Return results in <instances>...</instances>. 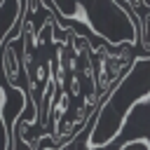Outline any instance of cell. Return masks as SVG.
Masks as SVG:
<instances>
[{
    "mask_svg": "<svg viewBox=\"0 0 150 150\" xmlns=\"http://www.w3.org/2000/svg\"><path fill=\"white\" fill-rule=\"evenodd\" d=\"M120 150H150V141L148 138H136V141H129L124 148Z\"/></svg>",
    "mask_w": 150,
    "mask_h": 150,
    "instance_id": "cell-4",
    "label": "cell"
},
{
    "mask_svg": "<svg viewBox=\"0 0 150 150\" xmlns=\"http://www.w3.org/2000/svg\"><path fill=\"white\" fill-rule=\"evenodd\" d=\"M150 101V61L136 59L127 75L98 103L96 120L87 131V150H105L124 129L136 105Z\"/></svg>",
    "mask_w": 150,
    "mask_h": 150,
    "instance_id": "cell-1",
    "label": "cell"
},
{
    "mask_svg": "<svg viewBox=\"0 0 150 150\" xmlns=\"http://www.w3.org/2000/svg\"><path fill=\"white\" fill-rule=\"evenodd\" d=\"M127 14L136 21V47H138V59L150 61V0H117Z\"/></svg>",
    "mask_w": 150,
    "mask_h": 150,
    "instance_id": "cell-3",
    "label": "cell"
},
{
    "mask_svg": "<svg viewBox=\"0 0 150 150\" xmlns=\"http://www.w3.org/2000/svg\"><path fill=\"white\" fill-rule=\"evenodd\" d=\"M54 12L66 21H80L108 45H136V21L117 0H47Z\"/></svg>",
    "mask_w": 150,
    "mask_h": 150,
    "instance_id": "cell-2",
    "label": "cell"
}]
</instances>
